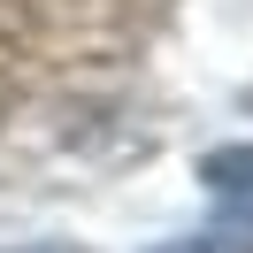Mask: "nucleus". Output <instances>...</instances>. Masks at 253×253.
<instances>
[{"label":"nucleus","mask_w":253,"mask_h":253,"mask_svg":"<svg viewBox=\"0 0 253 253\" xmlns=\"http://www.w3.org/2000/svg\"><path fill=\"white\" fill-rule=\"evenodd\" d=\"M200 184L215 192V207H230L238 222H253V146H222L200 161Z\"/></svg>","instance_id":"1"},{"label":"nucleus","mask_w":253,"mask_h":253,"mask_svg":"<svg viewBox=\"0 0 253 253\" xmlns=\"http://www.w3.org/2000/svg\"><path fill=\"white\" fill-rule=\"evenodd\" d=\"M154 253H253V238H169Z\"/></svg>","instance_id":"2"}]
</instances>
